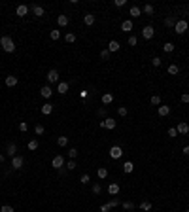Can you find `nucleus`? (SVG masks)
Returning <instances> with one entry per match:
<instances>
[{
  "mask_svg": "<svg viewBox=\"0 0 189 212\" xmlns=\"http://www.w3.org/2000/svg\"><path fill=\"white\" fill-rule=\"evenodd\" d=\"M0 45H2V49L6 51V53H13L15 51V44L9 36H2V38H0Z\"/></svg>",
  "mask_w": 189,
  "mask_h": 212,
  "instance_id": "obj_1",
  "label": "nucleus"
},
{
  "mask_svg": "<svg viewBox=\"0 0 189 212\" xmlns=\"http://www.w3.org/2000/svg\"><path fill=\"white\" fill-rule=\"evenodd\" d=\"M187 29H189V25H187L185 19H178L176 25H174V32H176V34H183Z\"/></svg>",
  "mask_w": 189,
  "mask_h": 212,
  "instance_id": "obj_2",
  "label": "nucleus"
},
{
  "mask_svg": "<svg viewBox=\"0 0 189 212\" xmlns=\"http://www.w3.org/2000/svg\"><path fill=\"white\" fill-rule=\"evenodd\" d=\"M153 34H155V29H153L151 25H146V27L142 29V36H144L146 40H151V38H153Z\"/></svg>",
  "mask_w": 189,
  "mask_h": 212,
  "instance_id": "obj_3",
  "label": "nucleus"
},
{
  "mask_svg": "<svg viewBox=\"0 0 189 212\" xmlns=\"http://www.w3.org/2000/svg\"><path fill=\"white\" fill-rule=\"evenodd\" d=\"M121 156H123V150H121V146H112V148H110V157H112V159H119Z\"/></svg>",
  "mask_w": 189,
  "mask_h": 212,
  "instance_id": "obj_4",
  "label": "nucleus"
},
{
  "mask_svg": "<svg viewBox=\"0 0 189 212\" xmlns=\"http://www.w3.org/2000/svg\"><path fill=\"white\" fill-rule=\"evenodd\" d=\"M51 167H55V169H63L64 167V157L63 156H55L53 157V161H51Z\"/></svg>",
  "mask_w": 189,
  "mask_h": 212,
  "instance_id": "obj_5",
  "label": "nucleus"
},
{
  "mask_svg": "<svg viewBox=\"0 0 189 212\" xmlns=\"http://www.w3.org/2000/svg\"><path fill=\"white\" fill-rule=\"evenodd\" d=\"M115 125H117V121L114 117H106L104 121H100V127H104V129H115Z\"/></svg>",
  "mask_w": 189,
  "mask_h": 212,
  "instance_id": "obj_6",
  "label": "nucleus"
},
{
  "mask_svg": "<svg viewBox=\"0 0 189 212\" xmlns=\"http://www.w3.org/2000/svg\"><path fill=\"white\" fill-rule=\"evenodd\" d=\"M45 78H47L49 84H55V81H59V72L55 70V68H51V70L47 72V76H45Z\"/></svg>",
  "mask_w": 189,
  "mask_h": 212,
  "instance_id": "obj_7",
  "label": "nucleus"
},
{
  "mask_svg": "<svg viewBox=\"0 0 189 212\" xmlns=\"http://www.w3.org/2000/svg\"><path fill=\"white\" fill-rule=\"evenodd\" d=\"M176 131H178V134H187L189 133V125H187L185 121H180L176 125Z\"/></svg>",
  "mask_w": 189,
  "mask_h": 212,
  "instance_id": "obj_8",
  "label": "nucleus"
},
{
  "mask_svg": "<svg viewBox=\"0 0 189 212\" xmlns=\"http://www.w3.org/2000/svg\"><path fill=\"white\" fill-rule=\"evenodd\" d=\"M40 95H42L44 99H51V95H53V89H51V85H44L42 89H40Z\"/></svg>",
  "mask_w": 189,
  "mask_h": 212,
  "instance_id": "obj_9",
  "label": "nucleus"
},
{
  "mask_svg": "<svg viewBox=\"0 0 189 212\" xmlns=\"http://www.w3.org/2000/svg\"><path fill=\"white\" fill-rule=\"evenodd\" d=\"M6 156H9V157H15V156H17V146H15L13 142H9V144H8V148H6Z\"/></svg>",
  "mask_w": 189,
  "mask_h": 212,
  "instance_id": "obj_10",
  "label": "nucleus"
},
{
  "mask_svg": "<svg viewBox=\"0 0 189 212\" xmlns=\"http://www.w3.org/2000/svg\"><path fill=\"white\" fill-rule=\"evenodd\" d=\"M23 163H25V161H23V157H21V156H19V157H17V156L12 157V167H13V169H17V170H19V169L23 167Z\"/></svg>",
  "mask_w": 189,
  "mask_h": 212,
  "instance_id": "obj_11",
  "label": "nucleus"
},
{
  "mask_svg": "<svg viewBox=\"0 0 189 212\" xmlns=\"http://www.w3.org/2000/svg\"><path fill=\"white\" fill-rule=\"evenodd\" d=\"M15 13H17L19 17H25V15L28 13V6H25V4H21V6H17V10H15Z\"/></svg>",
  "mask_w": 189,
  "mask_h": 212,
  "instance_id": "obj_12",
  "label": "nucleus"
},
{
  "mask_svg": "<svg viewBox=\"0 0 189 212\" xmlns=\"http://www.w3.org/2000/svg\"><path fill=\"white\" fill-rule=\"evenodd\" d=\"M68 84H66V81H59V85H57V91L61 93V95H66V93H68Z\"/></svg>",
  "mask_w": 189,
  "mask_h": 212,
  "instance_id": "obj_13",
  "label": "nucleus"
},
{
  "mask_svg": "<svg viewBox=\"0 0 189 212\" xmlns=\"http://www.w3.org/2000/svg\"><path fill=\"white\" fill-rule=\"evenodd\" d=\"M121 30H123V32H131L132 30V21L131 19H125V21L121 23Z\"/></svg>",
  "mask_w": 189,
  "mask_h": 212,
  "instance_id": "obj_14",
  "label": "nucleus"
},
{
  "mask_svg": "<svg viewBox=\"0 0 189 212\" xmlns=\"http://www.w3.org/2000/svg\"><path fill=\"white\" fill-rule=\"evenodd\" d=\"M119 42H117V40H110V44H108V51L112 53V51H119Z\"/></svg>",
  "mask_w": 189,
  "mask_h": 212,
  "instance_id": "obj_15",
  "label": "nucleus"
},
{
  "mask_svg": "<svg viewBox=\"0 0 189 212\" xmlns=\"http://www.w3.org/2000/svg\"><path fill=\"white\" fill-rule=\"evenodd\" d=\"M157 112H159V116H161V117H165V116H168V114H170V106H166V104H161Z\"/></svg>",
  "mask_w": 189,
  "mask_h": 212,
  "instance_id": "obj_16",
  "label": "nucleus"
},
{
  "mask_svg": "<svg viewBox=\"0 0 189 212\" xmlns=\"http://www.w3.org/2000/svg\"><path fill=\"white\" fill-rule=\"evenodd\" d=\"M32 13L36 15V17H44L45 15V10L42 6H32Z\"/></svg>",
  "mask_w": 189,
  "mask_h": 212,
  "instance_id": "obj_17",
  "label": "nucleus"
},
{
  "mask_svg": "<svg viewBox=\"0 0 189 212\" xmlns=\"http://www.w3.org/2000/svg\"><path fill=\"white\" fill-rule=\"evenodd\" d=\"M114 102V95L112 93H104L102 95V104H112Z\"/></svg>",
  "mask_w": 189,
  "mask_h": 212,
  "instance_id": "obj_18",
  "label": "nucleus"
},
{
  "mask_svg": "<svg viewBox=\"0 0 189 212\" xmlns=\"http://www.w3.org/2000/svg\"><path fill=\"white\" fill-rule=\"evenodd\" d=\"M51 112H53V104H51V102H45V104L42 106V114L44 116H49Z\"/></svg>",
  "mask_w": 189,
  "mask_h": 212,
  "instance_id": "obj_19",
  "label": "nucleus"
},
{
  "mask_svg": "<svg viewBox=\"0 0 189 212\" xmlns=\"http://www.w3.org/2000/svg\"><path fill=\"white\" fill-rule=\"evenodd\" d=\"M83 21H85V25H89V27H91V25H95V15L93 13H85L83 15Z\"/></svg>",
  "mask_w": 189,
  "mask_h": 212,
  "instance_id": "obj_20",
  "label": "nucleus"
},
{
  "mask_svg": "<svg viewBox=\"0 0 189 212\" xmlns=\"http://www.w3.org/2000/svg\"><path fill=\"white\" fill-rule=\"evenodd\" d=\"M108 193L110 195H117L119 193V184H110L108 186Z\"/></svg>",
  "mask_w": 189,
  "mask_h": 212,
  "instance_id": "obj_21",
  "label": "nucleus"
},
{
  "mask_svg": "<svg viewBox=\"0 0 189 212\" xmlns=\"http://www.w3.org/2000/svg\"><path fill=\"white\" fill-rule=\"evenodd\" d=\"M6 85L8 87H15L17 85V78H15V76H6Z\"/></svg>",
  "mask_w": 189,
  "mask_h": 212,
  "instance_id": "obj_22",
  "label": "nucleus"
},
{
  "mask_svg": "<svg viewBox=\"0 0 189 212\" xmlns=\"http://www.w3.org/2000/svg\"><path fill=\"white\" fill-rule=\"evenodd\" d=\"M57 23H59V27H66V25H68V15H59Z\"/></svg>",
  "mask_w": 189,
  "mask_h": 212,
  "instance_id": "obj_23",
  "label": "nucleus"
},
{
  "mask_svg": "<svg viewBox=\"0 0 189 212\" xmlns=\"http://www.w3.org/2000/svg\"><path fill=\"white\" fill-rule=\"evenodd\" d=\"M178 72H180V66L178 65H168V74L170 76H176Z\"/></svg>",
  "mask_w": 189,
  "mask_h": 212,
  "instance_id": "obj_24",
  "label": "nucleus"
},
{
  "mask_svg": "<svg viewBox=\"0 0 189 212\" xmlns=\"http://www.w3.org/2000/svg\"><path fill=\"white\" fill-rule=\"evenodd\" d=\"M163 51H165V53H172V51H174V44H172V42L163 44Z\"/></svg>",
  "mask_w": 189,
  "mask_h": 212,
  "instance_id": "obj_25",
  "label": "nucleus"
},
{
  "mask_svg": "<svg viewBox=\"0 0 189 212\" xmlns=\"http://www.w3.org/2000/svg\"><path fill=\"white\" fill-rule=\"evenodd\" d=\"M123 170L127 174L129 172H132V170H134V165H132V161H125V165H123Z\"/></svg>",
  "mask_w": 189,
  "mask_h": 212,
  "instance_id": "obj_26",
  "label": "nucleus"
},
{
  "mask_svg": "<svg viewBox=\"0 0 189 212\" xmlns=\"http://www.w3.org/2000/svg\"><path fill=\"white\" fill-rule=\"evenodd\" d=\"M131 15H132V17H140V15H142V10H140L138 6H132V8H131Z\"/></svg>",
  "mask_w": 189,
  "mask_h": 212,
  "instance_id": "obj_27",
  "label": "nucleus"
},
{
  "mask_svg": "<svg viewBox=\"0 0 189 212\" xmlns=\"http://www.w3.org/2000/svg\"><path fill=\"white\" fill-rule=\"evenodd\" d=\"M57 144H59L61 148L68 146V136H59V138H57Z\"/></svg>",
  "mask_w": 189,
  "mask_h": 212,
  "instance_id": "obj_28",
  "label": "nucleus"
},
{
  "mask_svg": "<svg viewBox=\"0 0 189 212\" xmlns=\"http://www.w3.org/2000/svg\"><path fill=\"white\" fill-rule=\"evenodd\" d=\"M142 12H144V13H147V15H153V13H155V10H153V6H151V4H146V6L142 8Z\"/></svg>",
  "mask_w": 189,
  "mask_h": 212,
  "instance_id": "obj_29",
  "label": "nucleus"
},
{
  "mask_svg": "<svg viewBox=\"0 0 189 212\" xmlns=\"http://www.w3.org/2000/svg\"><path fill=\"white\" fill-rule=\"evenodd\" d=\"M165 25H166V27H172V29H174V25H176V17H172V15H170V17H166V19H165Z\"/></svg>",
  "mask_w": 189,
  "mask_h": 212,
  "instance_id": "obj_30",
  "label": "nucleus"
},
{
  "mask_svg": "<svg viewBox=\"0 0 189 212\" xmlns=\"http://www.w3.org/2000/svg\"><path fill=\"white\" fill-rule=\"evenodd\" d=\"M64 40H66L68 44H74V42H76V34H74V32H68V34L64 36Z\"/></svg>",
  "mask_w": 189,
  "mask_h": 212,
  "instance_id": "obj_31",
  "label": "nucleus"
},
{
  "mask_svg": "<svg viewBox=\"0 0 189 212\" xmlns=\"http://www.w3.org/2000/svg\"><path fill=\"white\" fill-rule=\"evenodd\" d=\"M121 206H123L125 210H132L134 208V203H132V201H125V203H121Z\"/></svg>",
  "mask_w": 189,
  "mask_h": 212,
  "instance_id": "obj_32",
  "label": "nucleus"
},
{
  "mask_svg": "<svg viewBox=\"0 0 189 212\" xmlns=\"http://www.w3.org/2000/svg\"><path fill=\"white\" fill-rule=\"evenodd\" d=\"M151 104L153 106H161V97L159 95H153L151 97Z\"/></svg>",
  "mask_w": 189,
  "mask_h": 212,
  "instance_id": "obj_33",
  "label": "nucleus"
},
{
  "mask_svg": "<svg viewBox=\"0 0 189 212\" xmlns=\"http://www.w3.org/2000/svg\"><path fill=\"white\" fill-rule=\"evenodd\" d=\"M78 165H76V159H70L68 163H66V170H74Z\"/></svg>",
  "mask_w": 189,
  "mask_h": 212,
  "instance_id": "obj_34",
  "label": "nucleus"
},
{
  "mask_svg": "<svg viewBox=\"0 0 189 212\" xmlns=\"http://www.w3.org/2000/svg\"><path fill=\"white\" fill-rule=\"evenodd\" d=\"M108 205H110V208H115V206H119V205H121V201L117 199V197H114V199H112Z\"/></svg>",
  "mask_w": 189,
  "mask_h": 212,
  "instance_id": "obj_35",
  "label": "nucleus"
},
{
  "mask_svg": "<svg viewBox=\"0 0 189 212\" xmlns=\"http://www.w3.org/2000/svg\"><path fill=\"white\" fill-rule=\"evenodd\" d=\"M96 174H99V178L104 180L106 176H108V170H106V169H99V170H96Z\"/></svg>",
  "mask_w": 189,
  "mask_h": 212,
  "instance_id": "obj_36",
  "label": "nucleus"
},
{
  "mask_svg": "<svg viewBox=\"0 0 189 212\" xmlns=\"http://www.w3.org/2000/svg\"><path fill=\"white\" fill-rule=\"evenodd\" d=\"M49 38H51V40H59V38H61V32H59V30H51V32H49Z\"/></svg>",
  "mask_w": 189,
  "mask_h": 212,
  "instance_id": "obj_37",
  "label": "nucleus"
},
{
  "mask_svg": "<svg viewBox=\"0 0 189 212\" xmlns=\"http://www.w3.org/2000/svg\"><path fill=\"white\" fill-rule=\"evenodd\" d=\"M68 157H70V159H76V157H78V150H76V148H70V150H68Z\"/></svg>",
  "mask_w": 189,
  "mask_h": 212,
  "instance_id": "obj_38",
  "label": "nucleus"
},
{
  "mask_svg": "<svg viewBox=\"0 0 189 212\" xmlns=\"http://www.w3.org/2000/svg\"><path fill=\"white\" fill-rule=\"evenodd\" d=\"M140 208H142V210H150V208H151V203H150V201H142V203H140Z\"/></svg>",
  "mask_w": 189,
  "mask_h": 212,
  "instance_id": "obj_39",
  "label": "nucleus"
},
{
  "mask_svg": "<svg viewBox=\"0 0 189 212\" xmlns=\"http://www.w3.org/2000/svg\"><path fill=\"white\" fill-rule=\"evenodd\" d=\"M19 131H21V133H27V131H28L27 121H21V123H19Z\"/></svg>",
  "mask_w": 189,
  "mask_h": 212,
  "instance_id": "obj_40",
  "label": "nucleus"
},
{
  "mask_svg": "<svg viewBox=\"0 0 189 212\" xmlns=\"http://www.w3.org/2000/svg\"><path fill=\"white\" fill-rule=\"evenodd\" d=\"M127 112H129V110H127L125 106H119V108H117V114H119L121 117H125V116H127Z\"/></svg>",
  "mask_w": 189,
  "mask_h": 212,
  "instance_id": "obj_41",
  "label": "nucleus"
},
{
  "mask_svg": "<svg viewBox=\"0 0 189 212\" xmlns=\"http://www.w3.org/2000/svg\"><path fill=\"white\" fill-rule=\"evenodd\" d=\"M27 146H28V150H32V152H34V150H38V142L36 140H30Z\"/></svg>",
  "mask_w": 189,
  "mask_h": 212,
  "instance_id": "obj_42",
  "label": "nucleus"
},
{
  "mask_svg": "<svg viewBox=\"0 0 189 212\" xmlns=\"http://www.w3.org/2000/svg\"><path fill=\"white\" fill-rule=\"evenodd\" d=\"M34 133H36V134H44V125H42V123H38V125L34 127Z\"/></svg>",
  "mask_w": 189,
  "mask_h": 212,
  "instance_id": "obj_43",
  "label": "nucleus"
},
{
  "mask_svg": "<svg viewBox=\"0 0 189 212\" xmlns=\"http://www.w3.org/2000/svg\"><path fill=\"white\" fill-rule=\"evenodd\" d=\"M100 191H102V186H100L99 182H96V184L93 186V193H95V195H99V193H100Z\"/></svg>",
  "mask_w": 189,
  "mask_h": 212,
  "instance_id": "obj_44",
  "label": "nucleus"
},
{
  "mask_svg": "<svg viewBox=\"0 0 189 212\" xmlns=\"http://www.w3.org/2000/svg\"><path fill=\"white\" fill-rule=\"evenodd\" d=\"M168 136H170V138L178 136V131H176V127H170V129H168Z\"/></svg>",
  "mask_w": 189,
  "mask_h": 212,
  "instance_id": "obj_45",
  "label": "nucleus"
},
{
  "mask_svg": "<svg viewBox=\"0 0 189 212\" xmlns=\"http://www.w3.org/2000/svg\"><path fill=\"white\" fill-rule=\"evenodd\" d=\"M80 182H81V184H89V182H91V176H89V174H83V176L80 178Z\"/></svg>",
  "mask_w": 189,
  "mask_h": 212,
  "instance_id": "obj_46",
  "label": "nucleus"
},
{
  "mask_svg": "<svg viewBox=\"0 0 189 212\" xmlns=\"http://www.w3.org/2000/svg\"><path fill=\"white\" fill-rule=\"evenodd\" d=\"M0 212H13V206H9V205H2Z\"/></svg>",
  "mask_w": 189,
  "mask_h": 212,
  "instance_id": "obj_47",
  "label": "nucleus"
},
{
  "mask_svg": "<svg viewBox=\"0 0 189 212\" xmlns=\"http://www.w3.org/2000/svg\"><path fill=\"white\" fill-rule=\"evenodd\" d=\"M100 57H102V59H104V61H108V59H110V51H108V49L100 51Z\"/></svg>",
  "mask_w": 189,
  "mask_h": 212,
  "instance_id": "obj_48",
  "label": "nucleus"
},
{
  "mask_svg": "<svg viewBox=\"0 0 189 212\" xmlns=\"http://www.w3.org/2000/svg\"><path fill=\"white\" fill-rule=\"evenodd\" d=\"M151 65L155 66V68H157V66H161V59H159V57H153V59H151Z\"/></svg>",
  "mask_w": 189,
  "mask_h": 212,
  "instance_id": "obj_49",
  "label": "nucleus"
},
{
  "mask_svg": "<svg viewBox=\"0 0 189 212\" xmlns=\"http://www.w3.org/2000/svg\"><path fill=\"white\" fill-rule=\"evenodd\" d=\"M182 102L183 104H189V93H183L182 95Z\"/></svg>",
  "mask_w": 189,
  "mask_h": 212,
  "instance_id": "obj_50",
  "label": "nucleus"
},
{
  "mask_svg": "<svg viewBox=\"0 0 189 212\" xmlns=\"http://www.w3.org/2000/svg\"><path fill=\"white\" fill-rule=\"evenodd\" d=\"M138 44V40H136V36H131L129 38V45H136Z\"/></svg>",
  "mask_w": 189,
  "mask_h": 212,
  "instance_id": "obj_51",
  "label": "nucleus"
},
{
  "mask_svg": "<svg viewBox=\"0 0 189 212\" xmlns=\"http://www.w3.org/2000/svg\"><path fill=\"white\" fill-rule=\"evenodd\" d=\"M110 210H112V208H110V205H108V203L100 206V212H110Z\"/></svg>",
  "mask_w": 189,
  "mask_h": 212,
  "instance_id": "obj_52",
  "label": "nucleus"
},
{
  "mask_svg": "<svg viewBox=\"0 0 189 212\" xmlns=\"http://www.w3.org/2000/svg\"><path fill=\"white\" fill-rule=\"evenodd\" d=\"M96 114H99L100 117H104V116H106V108H104V106H102V108H99V112H96Z\"/></svg>",
  "mask_w": 189,
  "mask_h": 212,
  "instance_id": "obj_53",
  "label": "nucleus"
},
{
  "mask_svg": "<svg viewBox=\"0 0 189 212\" xmlns=\"http://www.w3.org/2000/svg\"><path fill=\"white\" fill-rule=\"evenodd\" d=\"M125 2H127V0H115V6L121 8V6H125Z\"/></svg>",
  "mask_w": 189,
  "mask_h": 212,
  "instance_id": "obj_54",
  "label": "nucleus"
},
{
  "mask_svg": "<svg viewBox=\"0 0 189 212\" xmlns=\"http://www.w3.org/2000/svg\"><path fill=\"white\" fill-rule=\"evenodd\" d=\"M183 153H185V156H189V146H185V148H183Z\"/></svg>",
  "mask_w": 189,
  "mask_h": 212,
  "instance_id": "obj_55",
  "label": "nucleus"
},
{
  "mask_svg": "<svg viewBox=\"0 0 189 212\" xmlns=\"http://www.w3.org/2000/svg\"><path fill=\"white\" fill-rule=\"evenodd\" d=\"M4 161V156H2V153H0V163H2Z\"/></svg>",
  "mask_w": 189,
  "mask_h": 212,
  "instance_id": "obj_56",
  "label": "nucleus"
},
{
  "mask_svg": "<svg viewBox=\"0 0 189 212\" xmlns=\"http://www.w3.org/2000/svg\"><path fill=\"white\" fill-rule=\"evenodd\" d=\"M185 212H189V208H187V210H185Z\"/></svg>",
  "mask_w": 189,
  "mask_h": 212,
  "instance_id": "obj_57",
  "label": "nucleus"
}]
</instances>
